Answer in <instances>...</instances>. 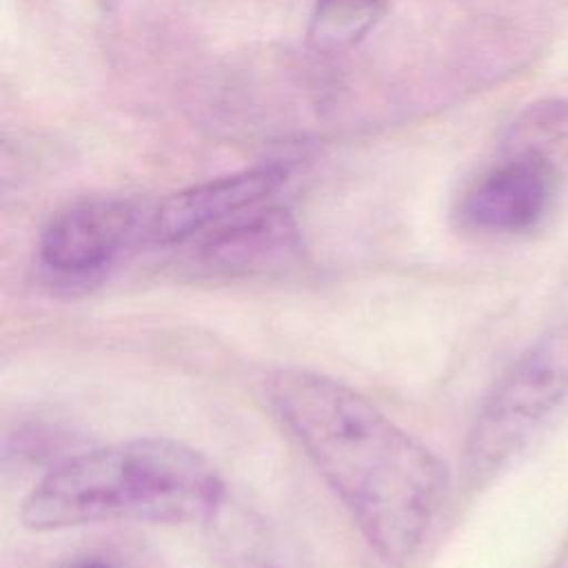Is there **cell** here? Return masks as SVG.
I'll return each instance as SVG.
<instances>
[{
    "instance_id": "obj_1",
    "label": "cell",
    "mask_w": 568,
    "mask_h": 568,
    "mask_svg": "<svg viewBox=\"0 0 568 568\" xmlns=\"http://www.w3.org/2000/svg\"><path fill=\"white\" fill-rule=\"evenodd\" d=\"M266 393L282 426L366 541L386 561L408 559L444 506L446 466L362 393L333 377L280 368Z\"/></svg>"
},
{
    "instance_id": "obj_2",
    "label": "cell",
    "mask_w": 568,
    "mask_h": 568,
    "mask_svg": "<svg viewBox=\"0 0 568 568\" xmlns=\"http://www.w3.org/2000/svg\"><path fill=\"white\" fill-rule=\"evenodd\" d=\"M224 484L195 448L169 437H135L67 457L22 501L38 532L100 521L184 524L215 513Z\"/></svg>"
},
{
    "instance_id": "obj_3",
    "label": "cell",
    "mask_w": 568,
    "mask_h": 568,
    "mask_svg": "<svg viewBox=\"0 0 568 568\" xmlns=\"http://www.w3.org/2000/svg\"><path fill=\"white\" fill-rule=\"evenodd\" d=\"M564 410H568V315L530 344L484 397L464 448L468 479H490Z\"/></svg>"
},
{
    "instance_id": "obj_4",
    "label": "cell",
    "mask_w": 568,
    "mask_h": 568,
    "mask_svg": "<svg viewBox=\"0 0 568 568\" xmlns=\"http://www.w3.org/2000/svg\"><path fill=\"white\" fill-rule=\"evenodd\" d=\"M135 231V211L122 200H87L58 213L42 231L38 257L47 275L89 284L124 251Z\"/></svg>"
},
{
    "instance_id": "obj_5",
    "label": "cell",
    "mask_w": 568,
    "mask_h": 568,
    "mask_svg": "<svg viewBox=\"0 0 568 568\" xmlns=\"http://www.w3.org/2000/svg\"><path fill=\"white\" fill-rule=\"evenodd\" d=\"M557 191L552 164L535 151L517 153L466 195L464 220L488 233H521L541 222Z\"/></svg>"
},
{
    "instance_id": "obj_6",
    "label": "cell",
    "mask_w": 568,
    "mask_h": 568,
    "mask_svg": "<svg viewBox=\"0 0 568 568\" xmlns=\"http://www.w3.org/2000/svg\"><path fill=\"white\" fill-rule=\"evenodd\" d=\"M286 180L280 166H257L242 173L202 182L169 195L153 220V233L160 242H182L200 231L253 211L268 200Z\"/></svg>"
},
{
    "instance_id": "obj_7",
    "label": "cell",
    "mask_w": 568,
    "mask_h": 568,
    "mask_svg": "<svg viewBox=\"0 0 568 568\" xmlns=\"http://www.w3.org/2000/svg\"><path fill=\"white\" fill-rule=\"evenodd\" d=\"M300 251L302 242L291 213L268 206L222 224L202 242L200 260L217 273L253 275L286 268Z\"/></svg>"
},
{
    "instance_id": "obj_8",
    "label": "cell",
    "mask_w": 568,
    "mask_h": 568,
    "mask_svg": "<svg viewBox=\"0 0 568 568\" xmlns=\"http://www.w3.org/2000/svg\"><path fill=\"white\" fill-rule=\"evenodd\" d=\"M384 0H317L308 20V44L320 53L355 47L384 16Z\"/></svg>"
},
{
    "instance_id": "obj_9",
    "label": "cell",
    "mask_w": 568,
    "mask_h": 568,
    "mask_svg": "<svg viewBox=\"0 0 568 568\" xmlns=\"http://www.w3.org/2000/svg\"><path fill=\"white\" fill-rule=\"evenodd\" d=\"M73 568H113V566L106 564V561H100V559H87V561L75 564Z\"/></svg>"
}]
</instances>
